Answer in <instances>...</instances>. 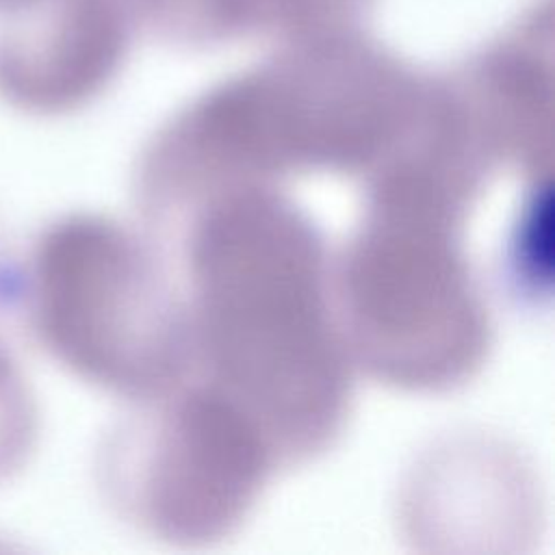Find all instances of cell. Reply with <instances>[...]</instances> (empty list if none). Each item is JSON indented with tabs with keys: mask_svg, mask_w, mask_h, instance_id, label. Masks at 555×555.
Segmentation results:
<instances>
[{
	"mask_svg": "<svg viewBox=\"0 0 555 555\" xmlns=\"http://www.w3.org/2000/svg\"><path fill=\"white\" fill-rule=\"evenodd\" d=\"M150 24L182 39H221L247 30L338 35L373 0H134Z\"/></svg>",
	"mask_w": 555,
	"mask_h": 555,
	"instance_id": "obj_1",
	"label": "cell"
}]
</instances>
